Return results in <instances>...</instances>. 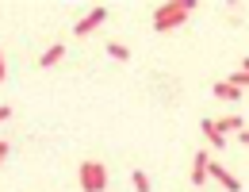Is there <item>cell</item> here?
Returning a JSON list of instances; mask_svg holds the SVG:
<instances>
[{
    "mask_svg": "<svg viewBox=\"0 0 249 192\" xmlns=\"http://www.w3.org/2000/svg\"><path fill=\"white\" fill-rule=\"evenodd\" d=\"M192 12H196V0H169V4H157L154 8V31H173V27H180Z\"/></svg>",
    "mask_w": 249,
    "mask_h": 192,
    "instance_id": "6da1fadb",
    "label": "cell"
},
{
    "mask_svg": "<svg viewBox=\"0 0 249 192\" xmlns=\"http://www.w3.org/2000/svg\"><path fill=\"white\" fill-rule=\"evenodd\" d=\"M81 189L85 192H104L107 189V169L100 161H85L81 165Z\"/></svg>",
    "mask_w": 249,
    "mask_h": 192,
    "instance_id": "7a4b0ae2",
    "label": "cell"
},
{
    "mask_svg": "<svg viewBox=\"0 0 249 192\" xmlns=\"http://www.w3.org/2000/svg\"><path fill=\"white\" fill-rule=\"evenodd\" d=\"M104 19H107V8H104V4H96V8L85 16V19H81V23H77V27H73V31L85 38V35H92L96 27H104Z\"/></svg>",
    "mask_w": 249,
    "mask_h": 192,
    "instance_id": "3957f363",
    "label": "cell"
},
{
    "mask_svg": "<svg viewBox=\"0 0 249 192\" xmlns=\"http://www.w3.org/2000/svg\"><path fill=\"white\" fill-rule=\"evenodd\" d=\"M207 177H215V181H218V185H222L226 192H238V189H242V181H238V177H234L230 169H222L218 161H211V169H207Z\"/></svg>",
    "mask_w": 249,
    "mask_h": 192,
    "instance_id": "277c9868",
    "label": "cell"
},
{
    "mask_svg": "<svg viewBox=\"0 0 249 192\" xmlns=\"http://www.w3.org/2000/svg\"><path fill=\"white\" fill-rule=\"evenodd\" d=\"M207 169H211V154L199 150L196 161H192V185H203V181H207Z\"/></svg>",
    "mask_w": 249,
    "mask_h": 192,
    "instance_id": "5b68a950",
    "label": "cell"
},
{
    "mask_svg": "<svg viewBox=\"0 0 249 192\" xmlns=\"http://www.w3.org/2000/svg\"><path fill=\"white\" fill-rule=\"evenodd\" d=\"M203 138H207V142H211L215 150H222V146H226V134L218 131V123H215V119H203Z\"/></svg>",
    "mask_w": 249,
    "mask_h": 192,
    "instance_id": "8992f818",
    "label": "cell"
},
{
    "mask_svg": "<svg viewBox=\"0 0 249 192\" xmlns=\"http://www.w3.org/2000/svg\"><path fill=\"white\" fill-rule=\"evenodd\" d=\"M62 58H65V42H54V46H50V50L38 58V65H42V69H50V65H58Z\"/></svg>",
    "mask_w": 249,
    "mask_h": 192,
    "instance_id": "52a82bcc",
    "label": "cell"
},
{
    "mask_svg": "<svg viewBox=\"0 0 249 192\" xmlns=\"http://www.w3.org/2000/svg\"><path fill=\"white\" fill-rule=\"evenodd\" d=\"M215 96H218V100H238L242 89H234L230 81H215Z\"/></svg>",
    "mask_w": 249,
    "mask_h": 192,
    "instance_id": "ba28073f",
    "label": "cell"
},
{
    "mask_svg": "<svg viewBox=\"0 0 249 192\" xmlns=\"http://www.w3.org/2000/svg\"><path fill=\"white\" fill-rule=\"evenodd\" d=\"M107 54H111L115 62H126V58H130V50H126L123 42H107Z\"/></svg>",
    "mask_w": 249,
    "mask_h": 192,
    "instance_id": "9c48e42d",
    "label": "cell"
},
{
    "mask_svg": "<svg viewBox=\"0 0 249 192\" xmlns=\"http://www.w3.org/2000/svg\"><path fill=\"white\" fill-rule=\"evenodd\" d=\"M130 181H134V189H138V192H150V177H146L142 169H134V173H130Z\"/></svg>",
    "mask_w": 249,
    "mask_h": 192,
    "instance_id": "30bf717a",
    "label": "cell"
},
{
    "mask_svg": "<svg viewBox=\"0 0 249 192\" xmlns=\"http://www.w3.org/2000/svg\"><path fill=\"white\" fill-rule=\"evenodd\" d=\"M218 131L226 134V131H242V119L238 115H226V119H218Z\"/></svg>",
    "mask_w": 249,
    "mask_h": 192,
    "instance_id": "8fae6325",
    "label": "cell"
},
{
    "mask_svg": "<svg viewBox=\"0 0 249 192\" xmlns=\"http://www.w3.org/2000/svg\"><path fill=\"white\" fill-rule=\"evenodd\" d=\"M226 81H230L234 89H249V73H242V69H238L234 77H226Z\"/></svg>",
    "mask_w": 249,
    "mask_h": 192,
    "instance_id": "7c38bea8",
    "label": "cell"
},
{
    "mask_svg": "<svg viewBox=\"0 0 249 192\" xmlns=\"http://www.w3.org/2000/svg\"><path fill=\"white\" fill-rule=\"evenodd\" d=\"M8 119H12V108H4V104H0V123H8Z\"/></svg>",
    "mask_w": 249,
    "mask_h": 192,
    "instance_id": "4fadbf2b",
    "label": "cell"
},
{
    "mask_svg": "<svg viewBox=\"0 0 249 192\" xmlns=\"http://www.w3.org/2000/svg\"><path fill=\"white\" fill-rule=\"evenodd\" d=\"M238 142H246V146H249V127H242V131H238Z\"/></svg>",
    "mask_w": 249,
    "mask_h": 192,
    "instance_id": "5bb4252c",
    "label": "cell"
},
{
    "mask_svg": "<svg viewBox=\"0 0 249 192\" xmlns=\"http://www.w3.org/2000/svg\"><path fill=\"white\" fill-rule=\"evenodd\" d=\"M4 73H8V69H4V50H0V85H4Z\"/></svg>",
    "mask_w": 249,
    "mask_h": 192,
    "instance_id": "9a60e30c",
    "label": "cell"
},
{
    "mask_svg": "<svg viewBox=\"0 0 249 192\" xmlns=\"http://www.w3.org/2000/svg\"><path fill=\"white\" fill-rule=\"evenodd\" d=\"M4 158H8V142H0V165H4Z\"/></svg>",
    "mask_w": 249,
    "mask_h": 192,
    "instance_id": "2e32d148",
    "label": "cell"
},
{
    "mask_svg": "<svg viewBox=\"0 0 249 192\" xmlns=\"http://www.w3.org/2000/svg\"><path fill=\"white\" fill-rule=\"evenodd\" d=\"M242 73H249V58H246V62H242Z\"/></svg>",
    "mask_w": 249,
    "mask_h": 192,
    "instance_id": "e0dca14e",
    "label": "cell"
}]
</instances>
